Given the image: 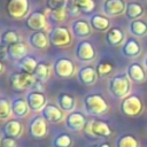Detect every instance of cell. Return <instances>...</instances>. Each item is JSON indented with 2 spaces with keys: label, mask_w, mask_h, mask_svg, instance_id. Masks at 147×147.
I'll return each instance as SVG.
<instances>
[{
  "label": "cell",
  "mask_w": 147,
  "mask_h": 147,
  "mask_svg": "<svg viewBox=\"0 0 147 147\" xmlns=\"http://www.w3.org/2000/svg\"><path fill=\"white\" fill-rule=\"evenodd\" d=\"M131 80L127 77L126 72H117L110 77L108 80V91L115 99H124L130 94L131 91Z\"/></svg>",
  "instance_id": "6da1fadb"
},
{
  "label": "cell",
  "mask_w": 147,
  "mask_h": 147,
  "mask_svg": "<svg viewBox=\"0 0 147 147\" xmlns=\"http://www.w3.org/2000/svg\"><path fill=\"white\" fill-rule=\"evenodd\" d=\"M85 114L91 116H101L109 110V103L100 93H88L83 99Z\"/></svg>",
  "instance_id": "7a4b0ae2"
},
{
  "label": "cell",
  "mask_w": 147,
  "mask_h": 147,
  "mask_svg": "<svg viewBox=\"0 0 147 147\" xmlns=\"http://www.w3.org/2000/svg\"><path fill=\"white\" fill-rule=\"evenodd\" d=\"M121 113L126 117H138L144 111V102L137 94H129L119 103Z\"/></svg>",
  "instance_id": "3957f363"
},
{
  "label": "cell",
  "mask_w": 147,
  "mask_h": 147,
  "mask_svg": "<svg viewBox=\"0 0 147 147\" xmlns=\"http://www.w3.org/2000/svg\"><path fill=\"white\" fill-rule=\"evenodd\" d=\"M84 132L90 139H99V138L107 139L113 134L110 126L106 122L100 121V119L87 121Z\"/></svg>",
  "instance_id": "277c9868"
},
{
  "label": "cell",
  "mask_w": 147,
  "mask_h": 147,
  "mask_svg": "<svg viewBox=\"0 0 147 147\" xmlns=\"http://www.w3.org/2000/svg\"><path fill=\"white\" fill-rule=\"evenodd\" d=\"M37 82V78L33 75L24 74V72H13L9 77V85L13 91L15 92H23L29 91L32 88L34 83Z\"/></svg>",
  "instance_id": "5b68a950"
},
{
  "label": "cell",
  "mask_w": 147,
  "mask_h": 147,
  "mask_svg": "<svg viewBox=\"0 0 147 147\" xmlns=\"http://www.w3.org/2000/svg\"><path fill=\"white\" fill-rule=\"evenodd\" d=\"M53 72L55 77L60 79H67L75 75L76 67H75L74 61L70 57L60 56L53 63Z\"/></svg>",
  "instance_id": "8992f818"
},
{
  "label": "cell",
  "mask_w": 147,
  "mask_h": 147,
  "mask_svg": "<svg viewBox=\"0 0 147 147\" xmlns=\"http://www.w3.org/2000/svg\"><path fill=\"white\" fill-rule=\"evenodd\" d=\"M48 38H49L51 44L55 47H59V48L68 47L72 41V33L71 31H69L68 28L57 25V26H54L49 31Z\"/></svg>",
  "instance_id": "52a82bcc"
},
{
  "label": "cell",
  "mask_w": 147,
  "mask_h": 147,
  "mask_svg": "<svg viewBox=\"0 0 147 147\" xmlns=\"http://www.w3.org/2000/svg\"><path fill=\"white\" fill-rule=\"evenodd\" d=\"M28 133L32 139L41 140L48 133L47 122L41 115H34L31 117L28 124Z\"/></svg>",
  "instance_id": "ba28073f"
},
{
  "label": "cell",
  "mask_w": 147,
  "mask_h": 147,
  "mask_svg": "<svg viewBox=\"0 0 147 147\" xmlns=\"http://www.w3.org/2000/svg\"><path fill=\"white\" fill-rule=\"evenodd\" d=\"M75 57L83 63H90L95 60L96 57V51L92 42L88 40L82 39L80 41L77 42L75 47Z\"/></svg>",
  "instance_id": "9c48e42d"
},
{
  "label": "cell",
  "mask_w": 147,
  "mask_h": 147,
  "mask_svg": "<svg viewBox=\"0 0 147 147\" xmlns=\"http://www.w3.org/2000/svg\"><path fill=\"white\" fill-rule=\"evenodd\" d=\"M29 0H7L6 13L13 20H22L29 13Z\"/></svg>",
  "instance_id": "30bf717a"
},
{
  "label": "cell",
  "mask_w": 147,
  "mask_h": 147,
  "mask_svg": "<svg viewBox=\"0 0 147 147\" xmlns=\"http://www.w3.org/2000/svg\"><path fill=\"white\" fill-rule=\"evenodd\" d=\"M86 124H87L86 116L82 111L75 110V111L68 113V115L64 118V125L71 132H79L85 130Z\"/></svg>",
  "instance_id": "8fae6325"
},
{
  "label": "cell",
  "mask_w": 147,
  "mask_h": 147,
  "mask_svg": "<svg viewBox=\"0 0 147 147\" xmlns=\"http://www.w3.org/2000/svg\"><path fill=\"white\" fill-rule=\"evenodd\" d=\"M25 100L29 105L30 110L38 113L44 109V107L48 103L47 102V96L44 92L36 91V90H29L25 94Z\"/></svg>",
  "instance_id": "7c38bea8"
},
{
  "label": "cell",
  "mask_w": 147,
  "mask_h": 147,
  "mask_svg": "<svg viewBox=\"0 0 147 147\" xmlns=\"http://www.w3.org/2000/svg\"><path fill=\"white\" fill-rule=\"evenodd\" d=\"M98 77L99 76H98L95 67L90 65V64L80 67L77 71V80L83 86H91L95 84Z\"/></svg>",
  "instance_id": "4fadbf2b"
},
{
  "label": "cell",
  "mask_w": 147,
  "mask_h": 147,
  "mask_svg": "<svg viewBox=\"0 0 147 147\" xmlns=\"http://www.w3.org/2000/svg\"><path fill=\"white\" fill-rule=\"evenodd\" d=\"M47 25V20H46V15L39 10L32 11L31 14L28 15V17L25 18V26L36 32V31H44V29Z\"/></svg>",
  "instance_id": "5bb4252c"
},
{
  "label": "cell",
  "mask_w": 147,
  "mask_h": 147,
  "mask_svg": "<svg viewBox=\"0 0 147 147\" xmlns=\"http://www.w3.org/2000/svg\"><path fill=\"white\" fill-rule=\"evenodd\" d=\"M125 72L127 75V77L130 78V80L136 84H144L147 79V74H146L145 67L142 64H140L139 62L130 63L126 67Z\"/></svg>",
  "instance_id": "9a60e30c"
},
{
  "label": "cell",
  "mask_w": 147,
  "mask_h": 147,
  "mask_svg": "<svg viewBox=\"0 0 147 147\" xmlns=\"http://www.w3.org/2000/svg\"><path fill=\"white\" fill-rule=\"evenodd\" d=\"M40 115L46 119V122L55 124L60 123L64 117V111L61 110V108L55 103H47L44 109L40 111Z\"/></svg>",
  "instance_id": "2e32d148"
},
{
  "label": "cell",
  "mask_w": 147,
  "mask_h": 147,
  "mask_svg": "<svg viewBox=\"0 0 147 147\" xmlns=\"http://www.w3.org/2000/svg\"><path fill=\"white\" fill-rule=\"evenodd\" d=\"M92 30L93 29H92L90 22L86 21V20H84V18L75 20L71 23V33L76 38L85 39V38H87V37L91 36Z\"/></svg>",
  "instance_id": "e0dca14e"
},
{
  "label": "cell",
  "mask_w": 147,
  "mask_h": 147,
  "mask_svg": "<svg viewBox=\"0 0 147 147\" xmlns=\"http://www.w3.org/2000/svg\"><path fill=\"white\" fill-rule=\"evenodd\" d=\"M1 133L3 137L18 139L23 133V125L18 119H8L3 123Z\"/></svg>",
  "instance_id": "ac0fdd59"
},
{
  "label": "cell",
  "mask_w": 147,
  "mask_h": 147,
  "mask_svg": "<svg viewBox=\"0 0 147 147\" xmlns=\"http://www.w3.org/2000/svg\"><path fill=\"white\" fill-rule=\"evenodd\" d=\"M121 52L123 56H125L126 59H136L141 53V45L136 38L130 37L122 45Z\"/></svg>",
  "instance_id": "d6986e66"
},
{
  "label": "cell",
  "mask_w": 147,
  "mask_h": 147,
  "mask_svg": "<svg viewBox=\"0 0 147 147\" xmlns=\"http://www.w3.org/2000/svg\"><path fill=\"white\" fill-rule=\"evenodd\" d=\"M28 42H29L30 46H32L33 48L39 49V51L46 49L49 46V44H51L49 38H48V34H46L44 31L32 32L28 37Z\"/></svg>",
  "instance_id": "ffe728a7"
},
{
  "label": "cell",
  "mask_w": 147,
  "mask_h": 147,
  "mask_svg": "<svg viewBox=\"0 0 147 147\" xmlns=\"http://www.w3.org/2000/svg\"><path fill=\"white\" fill-rule=\"evenodd\" d=\"M126 3L124 0H105L102 5V11L107 16H117L125 11Z\"/></svg>",
  "instance_id": "44dd1931"
},
{
  "label": "cell",
  "mask_w": 147,
  "mask_h": 147,
  "mask_svg": "<svg viewBox=\"0 0 147 147\" xmlns=\"http://www.w3.org/2000/svg\"><path fill=\"white\" fill-rule=\"evenodd\" d=\"M10 106H11V113L15 117L17 118H24L30 108H29V105L25 100V98H22V96H15L11 99L10 101Z\"/></svg>",
  "instance_id": "7402d4cb"
},
{
  "label": "cell",
  "mask_w": 147,
  "mask_h": 147,
  "mask_svg": "<svg viewBox=\"0 0 147 147\" xmlns=\"http://www.w3.org/2000/svg\"><path fill=\"white\" fill-rule=\"evenodd\" d=\"M92 29L98 32H107L110 29V20L107 15L92 14L88 20Z\"/></svg>",
  "instance_id": "603a6c76"
},
{
  "label": "cell",
  "mask_w": 147,
  "mask_h": 147,
  "mask_svg": "<svg viewBox=\"0 0 147 147\" xmlns=\"http://www.w3.org/2000/svg\"><path fill=\"white\" fill-rule=\"evenodd\" d=\"M105 39H106L107 45H109L111 47H117V46L124 44L125 34H124V32H123L122 29H119L117 26H113V28H110L106 32Z\"/></svg>",
  "instance_id": "cb8c5ba5"
},
{
  "label": "cell",
  "mask_w": 147,
  "mask_h": 147,
  "mask_svg": "<svg viewBox=\"0 0 147 147\" xmlns=\"http://www.w3.org/2000/svg\"><path fill=\"white\" fill-rule=\"evenodd\" d=\"M7 54H8L9 60H11L14 62H17L18 60H21L22 57L28 55V46L23 41L15 42V44L9 45L7 47Z\"/></svg>",
  "instance_id": "d4e9b609"
},
{
  "label": "cell",
  "mask_w": 147,
  "mask_h": 147,
  "mask_svg": "<svg viewBox=\"0 0 147 147\" xmlns=\"http://www.w3.org/2000/svg\"><path fill=\"white\" fill-rule=\"evenodd\" d=\"M38 65L37 59L33 55H25L24 57H22L21 60H18L16 62V68L20 72H24V74H30L33 75L36 71V68Z\"/></svg>",
  "instance_id": "484cf974"
},
{
  "label": "cell",
  "mask_w": 147,
  "mask_h": 147,
  "mask_svg": "<svg viewBox=\"0 0 147 147\" xmlns=\"http://www.w3.org/2000/svg\"><path fill=\"white\" fill-rule=\"evenodd\" d=\"M56 105L64 113H71V111H75V108H76V99L71 94L61 92L56 96Z\"/></svg>",
  "instance_id": "4316f807"
},
{
  "label": "cell",
  "mask_w": 147,
  "mask_h": 147,
  "mask_svg": "<svg viewBox=\"0 0 147 147\" xmlns=\"http://www.w3.org/2000/svg\"><path fill=\"white\" fill-rule=\"evenodd\" d=\"M129 32L132 36L138 37V38H142L147 36V22L140 18L131 21L129 24Z\"/></svg>",
  "instance_id": "83f0119b"
},
{
  "label": "cell",
  "mask_w": 147,
  "mask_h": 147,
  "mask_svg": "<svg viewBox=\"0 0 147 147\" xmlns=\"http://www.w3.org/2000/svg\"><path fill=\"white\" fill-rule=\"evenodd\" d=\"M124 13H125V16H126L127 20L133 21V20L140 18V17L144 15L145 8H144L142 5H140L139 2L132 1V2L126 3V8H125V11H124Z\"/></svg>",
  "instance_id": "f1b7e54d"
},
{
  "label": "cell",
  "mask_w": 147,
  "mask_h": 147,
  "mask_svg": "<svg viewBox=\"0 0 147 147\" xmlns=\"http://www.w3.org/2000/svg\"><path fill=\"white\" fill-rule=\"evenodd\" d=\"M33 76L38 80H40L42 83L47 82L48 78H49V76H51V65H49V63L48 62H45V61L38 62V65L36 68V71L33 74Z\"/></svg>",
  "instance_id": "f546056e"
},
{
  "label": "cell",
  "mask_w": 147,
  "mask_h": 147,
  "mask_svg": "<svg viewBox=\"0 0 147 147\" xmlns=\"http://www.w3.org/2000/svg\"><path fill=\"white\" fill-rule=\"evenodd\" d=\"M18 41H21V40H20V36H18V33H17L16 30L7 29V30H5L1 33V37H0V44H1V46L8 47L9 45H13V44L18 42Z\"/></svg>",
  "instance_id": "4dcf8cb0"
},
{
  "label": "cell",
  "mask_w": 147,
  "mask_h": 147,
  "mask_svg": "<svg viewBox=\"0 0 147 147\" xmlns=\"http://www.w3.org/2000/svg\"><path fill=\"white\" fill-rule=\"evenodd\" d=\"M72 144H74L72 138L65 132H61L56 134L51 141L52 147H71Z\"/></svg>",
  "instance_id": "1f68e13d"
},
{
  "label": "cell",
  "mask_w": 147,
  "mask_h": 147,
  "mask_svg": "<svg viewBox=\"0 0 147 147\" xmlns=\"http://www.w3.org/2000/svg\"><path fill=\"white\" fill-rule=\"evenodd\" d=\"M116 147H139V141L132 134H123L117 138Z\"/></svg>",
  "instance_id": "d6a6232c"
},
{
  "label": "cell",
  "mask_w": 147,
  "mask_h": 147,
  "mask_svg": "<svg viewBox=\"0 0 147 147\" xmlns=\"http://www.w3.org/2000/svg\"><path fill=\"white\" fill-rule=\"evenodd\" d=\"M11 106H10V101L3 96L0 98V119L2 122L8 121V118L11 115Z\"/></svg>",
  "instance_id": "836d02e7"
},
{
  "label": "cell",
  "mask_w": 147,
  "mask_h": 147,
  "mask_svg": "<svg viewBox=\"0 0 147 147\" xmlns=\"http://www.w3.org/2000/svg\"><path fill=\"white\" fill-rule=\"evenodd\" d=\"M71 2L78 8L80 13L84 14H90L95 7L94 0H71Z\"/></svg>",
  "instance_id": "e575fe53"
},
{
  "label": "cell",
  "mask_w": 147,
  "mask_h": 147,
  "mask_svg": "<svg viewBox=\"0 0 147 147\" xmlns=\"http://www.w3.org/2000/svg\"><path fill=\"white\" fill-rule=\"evenodd\" d=\"M67 14H68V8L67 7L59 8V9H55V10H49V18L54 23H61L67 18Z\"/></svg>",
  "instance_id": "d590c367"
},
{
  "label": "cell",
  "mask_w": 147,
  "mask_h": 147,
  "mask_svg": "<svg viewBox=\"0 0 147 147\" xmlns=\"http://www.w3.org/2000/svg\"><path fill=\"white\" fill-rule=\"evenodd\" d=\"M95 69H96V72H98V76H99V77H106V76H108V75L113 71L114 65H113L111 62H108V61H100V62L96 64Z\"/></svg>",
  "instance_id": "8d00e7d4"
},
{
  "label": "cell",
  "mask_w": 147,
  "mask_h": 147,
  "mask_svg": "<svg viewBox=\"0 0 147 147\" xmlns=\"http://www.w3.org/2000/svg\"><path fill=\"white\" fill-rule=\"evenodd\" d=\"M46 5L49 10H55L67 7V0H46Z\"/></svg>",
  "instance_id": "74e56055"
},
{
  "label": "cell",
  "mask_w": 147,
  "mask_h": 147,
  "mask_svg": "<svg viewBox=\"0 0 147 147\" xmlns=\"http://www.w3.org/2000/svg\"><path fill=\"white\" fill-rule=\"evenodd\" d=\"M1 147H17V139L3 137L1 138Z\"/></svg>",
  "instance_id": "f35d334b"
},
{
  "label": "cell",
  "mask_w": 147,
  "mask_h": 147,
  "mask_svg": "<svg viewBox=\"0 0 147 147\" xmlns=\"http://www.w3.org/2000/svg\"><path fill=\"white\" fill-rule=\"evenodd\" d=\"M88 147H110V145H109V144H107V142H102V144H100V145H95V146H88Z\"/></svg>",
  "instance_id": "ab89813d"
},
{
  "label": "cell",
  "mask_w": 147,
  "mask_h": 147,
  "mask_svg": "<svg viewBox=\"0 0 147 147\" xmlns=\"http://www.w3.org/2000/svg\"><path fill=\"white\" fill-rule=\"evenodd\" d=\"M144 65H145V68H147V55L144 59Z\"/></svg>",
  "instance_id": "60d3db41"
},
{
  "label": "cell",
  "mask_w": 147,
  "mask_h": 147,
  "mask_svg": "<svg viewBox=\"0 0 147 147\" xmlns=\"http://www.w3.org/2000/svg\"><path fill=\"white\" fill-rule=\"evenodd\" d=\"M5 71V67H3V64H1V72H3Z\"/></svg>",
  "instance_id": "b9f144b4"
},
{
  "label": "cell",
  "mask_w": 147,
  "mask_h": 147,
  "mask_svg": "<svg viewBox=\"0 0 147 147\" xmlns=\"http://www.w3.org/2000/svg\"><path fill=\"white\" fill-rule=\"evenodd\" d=\"M146 133H147V129H146Z\"/></svg>",
  "instance_id": "7bdbcfd3"
}]
</instances>
